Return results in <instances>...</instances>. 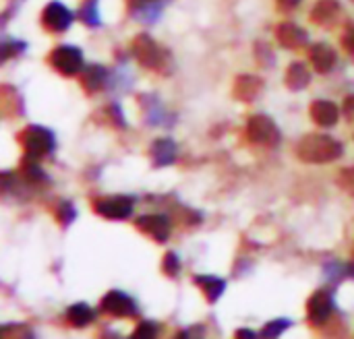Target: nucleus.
Returning a JSON list of instances; mask_svg holds the SVG:
<instances>
[{
  "label": "nucleus",
  "mask_w": 354,
  "mask_h": 339,
  "mask_svg": "<svg viewBox=\"0 0 354 339\" xmlns=\"http://www.w3.org/2000/svg\"><path fill=\"white\" fill-rule=\"evenodd\" d=\"M276 39L280 41V46L288 48V50H297V48H303L307 46L309 41V33L299 27L297 23L292 21H284L276 27Z\"/></svg>",
  "instance_id": "obj_11"
},
{
  "label": "nucleus",
  "mask_w": 354,
  "mask_h": 339,
  "mask_svg": "<svg viewBox=\"0 0 354 339\" xmlns=\"http://www.w3.org/2000/svg\"><path fill=\"white\" fill-rule=\"evenodd\" d=\"M263 91V81L255 75H241L234 81V97L241 101H253L259 97V93Z\"/></svg>",
  "instance_id": "obj_12"
},
{
  "label": "nucleus",
  "mask_w": 354,
  "mask_h": 339,
  "mask_svg": "<svg viewBox=\"0 0 354 339\" xmlns=\"http://www.w3.org/2000/svg\"><path fill=\"white\" fill-rule=\"evenodd\" d=\"M334 311V298L330 292L326 290H319L315 292L311 298H309V304H307V315H309V321L313 325H324L330 315Z\"/></svg>",
  "instance_id": "obj_9"
},
{
  "label": "nucleus",
  "mask_w": 354,
  "mask_h": 339,
  "mask_svg": "<svg viewBox=\"0 0 354 339\" xmlns=\"http://www.w3.org/2000/svg\"><path fill=\"white\" fill-rule=\"evenodd\" d=\"M73 19H75L73 10L66 8L62 2H50V4L44 8V12H41L44 27L50 29V31H54V33L66 31V29L73 25Z\"/></svg>",
  "instance_id": "obj_7"
},
{
  "label": "nucleus",
  "mask_w": 354,
  "mask_h": 339,
  "mask_svg": "<svg viewBox=\"0 0 354 339\" xmlns=\"http://www.w3.org/2000/svg\"><path fill=\"white\" fill-rule=\"evenodd\" d=\"M102 309L112 317H135L137 315L135 300L118 290H112L102 298Z\"/></svg>",
  "instance_id": "obj_8"
},
{
  "label": "nucleus",
  "mask_w": 354,
  "mask_h": 339,
  "mask_svg": "<svg viewBox=\"0 0 354 339\" xmlns=\"http://www.w3.org/2000/svg\"><path fill=\"white\" fill-rule=\"evenodd\" d=\"M93 311L87 307V304H83V302H77V304H73L68 311H66V319H68V323L73 325V327H77V329H81V327H87L91 321H93Z\"/></svg>",
  "instance_id": "obj_20"
},
{
  "label": "nucleus",
  "mask_w": 354,
  "mask_h": 339,
  "mask_svg": "<svg viewBox=\"0 0 354 339\" xmlns=\"http://www.w3.org/2000/svg\"><path fill=\"white\" fill-rule=\"evenodd\" d=\"M311 118L319 126H334L340 118V110L334 101L328 99H317L311 104Z\"/></svg>",
  "instance_id": "obj_14"
},
{
  "label": "nucleus",
  "mask_w": 354,
  "mask_h": 339,
  "mask_svg": "<svg viewBox=\"0 0 354 339\" xmlns=\"http://www.w3.org/2000/svg\"><path fill=\"white\" fill-rule=\"evenodd\" d=\"M338 14H340V2H338V0H319V2L313 6V10H311L313 23L324 25V27L336 23Z\"/></svg>",
  "instance_id": "obj_15"
},
{
  "label": "nucleus",
  "mask_w": 354,
  "mask_h": 339,
  "mask_svg": "<svg viewBox=\"0 0 354 339\" xmlns=\"http://www.w3.org/2000/svg\"><path fill=\"white\" fill-rule=\"evenodd\" d=\"M162 267H164V273H166V275L174 278V275L180 271V261H178L176 253H168V255L164 257V263H162Z\"/></svg>",
  "instance_id": "obj_25"
},
{
  "label": "nucleus",
  "mask_w": 354,
  "mask_h": 339,
  "mask_svg": "<svg viewBox=\"0 0 354 339\" xmlns=\"http://www.w3.org/2000/svg\"><path fill=\"white\" fill-rule=\"evenodd\" d=\"M21 143H23L27 157L31 159H39L54 151V135L41 126H27L21 133Z\"/></svg>",
  "instance_id": "obj_2"
},
{
  "label": "nucleus",
  "mask_w": 354,
  "mask_h": 339,
  "mask_svg": "<svg viewBox=\"0 0 354 339\" xmlns=\"http://www.w3.org/2000/svg\"><path fill=\"white\" fill-rule=\"evenodd\" d=\"M338 184L354 197V168H344L340 170V176H338Z\"/></svg>",
  "instance_id": "obj_24"
},
{
  "label": "nucleus",
  "mask_w": 354,
  "mask_h": 339,
  "mask_svg": "<svg viewBox=\"0 0 354 339\" xmlns=\"http://www.w3.org/2000/svg\"><path fill=\"white\" fill-rule=\"evenodd\" d=\"M348 275H351V278H354V261L351 263V267H348Z\"/></svg>",
  "instance_id": "obj_33"
},
{
  "label": "nucleus",
  "mask_w": 354,
  "mask_h": 339,
  "mask_svg": "<svg viewBox=\"0 0 354 339\" xmlns=\"http://www.w3.org/2000/svg\"><path fill=\"white\" fill-rule=\"evenodd\" d=\"M290 327V321H286V319H276V321H272V323H268L266 327H263V338H278L280 333H284L286 329Z\"/></svg>",
  "instance_id": "obj_22"
},
{
  "label": "nucleus",
  "mask_w": 354,
  "mask_h": 339,
  "mask_svg": "<svg viewBox=\"0 0 354 339\" xmlns=\"http://www.w3.org/2000/svg\"><path fill=\"white\" fill-rule=\"evenodd\" d=\"M95 213H100L106 220H127L133 213V199L131 197H108V199H100L93 203Z\"/></svg>",
  "instance_id": "obj_6"
},
{
  "label": "nucleus",
  "mask_w": 354,
  "mask_h": 339,
  "mask_svg": "<svg viewBox=\"0 0 354 339\" xmlns=\"http://www.w3.org/2000/svg\"><path fill=\"white\" fill-rule=\"evenodd\" d=\"M299 4H301V0H278V10L290 12V10H295Z\"/></svg>",
  "instance_id": "obj_31"
},
{
  "label": "nucleus",
  "mask_w": 354,
  "mask_h": 339,
  "mask_svg": "<svg viewBox=\"0 0 354 339\" xmlns=\"http://www.w3.org/2000/svg\"><path fill=\"white\" fill-rule=\"evenodd\" d=\"M135 226L143 232V234H147V236H151L153 240H158V242H166L168 238H170V230H172V224H170V220L166 217V215H143V217H139L137 222H135Z\"/></svg>",
  "instance_id": "obj_10"
},
{
  "label": "nucleus",
  "mask_w": 354,
  "mask_h": 339,
  "mask_svg": "<svg viewBox=\"0 0 354 339\" xmlns=\"http://www.w3.org/2000/svg\"><path fill=\"white\" fill-rule=\"evenodd\" d=\"M108 79V70L100 64H89L85 70H83V77H81V85L87 89V93H95L97 89L104 87Z\"/></svg>",
  "instance_id": "obj_17"
},
{
  "label": "nucleus",
  "mask_w": 354,
  "mask_h": 339,
  "mask_svg": "<svg viewBox=\"0 0 354 339\" xmlns=\"http://www.w3.org/2000/svg\"><path fill=\"white\" fill-rule=\"evenodd\" d=\"M299 159L307 164H328L342 157V143L330 135H307L297 145Z\"/></svg>",
  "instance_id": "obj_1"
},
{
  "label": "nucleus",
  "mask_w": 354,
  "mask_h": 339,
  "mask_svg": "<svg viewBox=\"0 0 354 339\" xmlns=\"http://www.w3.org/2000/svg\"><path fill=\"white\" fill-rule=\"evenodd\" d=\"M247 137L253 143L266 145V147H276L280 143V130L276 122L263 114H255L247 120Z\"/></svg>",
  "instance_id": "obj_4"
},
{
  "label": "nucleus",
  "mask_w": 354,
  "mask_h": 339,
  "mask_svg": "<svg viewBox=\"0 0 354 339\" xmlns=\"http://www.w3.org/2000/svg\"><path fill=\"white\" fill-rule=\"evenodd\" d=\"M81 17L87 25L95 27L100 25V14H97V6H95V0H89L83 8H81Z\"/></svg>",
  "instance_id": "obj_23"
},
{
  "label": "nucleus",
  "mask_w": 354,
  "mask_h": 339,
  "mask_svg": "<svg viewBox=\"0 0 354 339\" xmlns=\"http://www.w3.org/2000/svg\"><path fill=\"white\" fill-rule=\"evenodd\" d=\"M344 116L351 120V122H354V95H348L346 99H344Z\"/></svg>",
  "instance_id": "obj_30"
},
{
  "label": "nucleus",
  "mask_w": 354,
  "mask_h": 339,
  "mask_svg": "<svg viewBox=\"0 0 354 339\" xmlns=\"http://www.w3.org/2000/svg\"><path fill=\"white\" fill-rule=\"evenodd\" d=\"M236 336H239V338H257V333L251 331V329H239Z\"/></svg>",
  "instance_id": "obj_32"
},
{
  "label": "nucleus",
  "mask_w": 354,
  "mask_h": 339,
  "mask_svg": "<svg viewBox=\"0 0 354 339\" xmlns=\"http://www.w3.org/2000/svg\"><path fill=\"white\" fill-rule=\"evenodd\" d=\"M342 46H344L351 54H354V25H351V27L346 29V33L342 35Z\"/></svg>",
  "instance_id": "obj_28"
},
{
  "label": "nucleus",
  "mask_w": 354,
  "mask_h": 339,
  "mask_svg": "<svg viewBox=\"0 0 354 339\" xmlns=\"http://www.w3.org/2000/svg\"><path fill=\"white\" fill-rule=\"evenodd\" d=\"M131 52L135 56V60L145 66V68H162L164 64V50L156 43V39L147 33H139L133 43H131Z\"/></svg>",
  "instance_id": "obj_3"
},
{
  "label": "nucleus",
  "mask_w": 354,
  "mask_h": 339,
  "mask_svg": "<svg viewBox=\"0 0 354 339\" xmlns=\"http://www.w3.org/2000/svg\"><path fill=\"white\" fill-rule=\"evenodd\" d=\"M309 58H311L313 68H315L317 72H322V75L330 72V70L336 66V60H338L336 50H334L332 46H328V43H315V46L309 50Z\"/></svg>",
  "instance_id": "obj_13"
},
{
  "label": "nucleus",
  "mask_w": 354,
  "mask_h": 339,
  "mask_svg": "<svg viewBox=\"0 0 354 339\" xmlns=\"http://www.w3.org/2000/svg\"><path fill=\"white\" fill-rule=\"evenodd\" d=\"M50 62L60 75L73 77V75L81 72V68H83V54L75 46H58L52 50Z\"/></svg>",
  "instance_id": "obj_5"
},
{
  "label": "nucleus",
  "mask_w": 354,
  "mask_h": 339,
  "mask_svg": "<svg viewBox=\"0 0 354 339\" xmlns=\"http://www.w3.org/2000/svg\"><path fill=\"white\" fill-rule=\"evenodd\" d=\"M23 174H25V178L29 180V182H33V184H37V182H46V174H44V170L29 157L25 164H23Z\"/></svg>",
  "instance_id": "obj_21"
},
{
  "label": "nucleus",
  "mask_w": 354,
  "mask_h": 339,
  "mask_svg": "<svg viewBox=\"0 0 354 339\" xmlns=\"http://www.w3.org/2000/svg\"><path fill=\"white\" fill-rule=\"evenodd\" d=\"M133 336H135V338H156V336H158V325H156V323H149V321H143V323L135 329Z\"/></svg>",
  "instance_id": "obj_26"
},
{
  "label": "nucleus",
  "mask_w": 354,
  "mask_h": 339,
  "mask_svg": "<svg viewBox=\"0 0 354 339\" xmlns=\"http://www.w3.org/2000/svg\"><path fill=\"white\" fill-rule=\"evenodd\" d=\"M311 83V72L303 62H292L286 70V85L292 91H303Z\"/></svg>",
  "instance_id": "obj_18"
},
{
  "label": "nucleus",
  "mask_w": 354,
  "mask_h": 339,
  "mask_svg": "<svg viewBox=\"0 0 354 339\" xmlns=\"http://www.w3.org/2000/svg\"><path fill=\"white\" fill-rule=\"evenodd\" d=\"M195 284L201 288V292L205 294L207 302H216L224 294V290H226V282L220 280V278H214V275H197Z\"/></svg>",
  "instance_id": "obj_19"
},
{
  "label": "nucleus",
  "mask_w": 354,
  "mask_h": 339,
  "mask_svg": "<svg viewBox=\"0 0 354 339\" xmlns=\"http://www.w3.org/2000/svg\"><path fill=\"white\" fill-rule=\"evenodd\" d=\"M151 159H153V166H170L174 164L176 159V145L172 139H156L153 145H151Z\"/></svg>",
  "instance_id": "obj_16"
},
{
  "label": "nucleus",
  "mask_w": 354,
  "mask_h": 339,
  "mask_svg": "<svg viewBox=\"0 0 354 339\" xmlns=\"http://www.w3.org/2000/svg\"><path fill=\"white\" fill-rule=\"evenodd\" d=\"M75 207L71 205V203H62L60 205V209H58V220L62 222V224H71L73 220H75Z\"/></svg>",
  "instance_id": "obj_27"
},
{
  "label": "nucleus",
  "mask_w": 354,
  "mask_h": 339,
  "mask_svg": "<svg viewBox=\"0 0 354 339\" xmlns=\"http://www.w3.org/2000/svg\"><path fill=\"white\" fill-rule=\"evenodd\" d=\"M127 2H129V6L135 8V10H145V8H149V6H156L160 0H127Z\"/></svg>",
  "instance_id": "obj_29"
}]
</instances>
